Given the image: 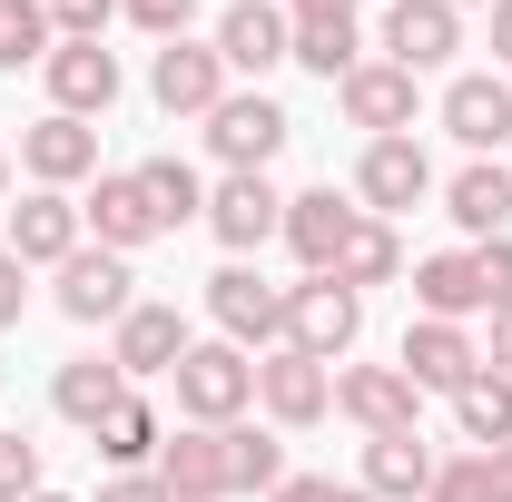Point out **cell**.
<instances>
[{
	"label": "cell",
	"instance_id": "cell-1",
	"mask_svg": "<svg viewBox=\"0 0 512 502\" xmlns=\"http://www.w3.org/2000/svg\"><path fill=\"white\" fill-rule=\"evenodd\" d=\"M168 384H178V414L188 424H247L256 414V355L227 345V335H197Z\"/></svg>",
	"mask_w": 512,
	"mask_h": 502
},
{
	"label": "cell",
	"instance_id": "cell-2",
	"mask_svg": "<svg viewBox=\"0 0 512 502\" xmlns=\"http://www.w3.org/2000/svg\"><path fill=\"white\" fill-rule=\"evenodd\" d=\"M355 335H365V296H355L345 276H296V286H286V345H296V355L345 365Z\"/></svg>",
	"mask_w": 512,
	"mask_h": 502
},
{
	"label": "cell",
	"instance_id": "cell-3",
	"mask_svg": "<svg viewBox=\"0 0 512 502\" xmlns=\"http://www.w3.org/2000/svg\"><path fill=\"white\" fill-rule=\"evenodd\" d=\"M207 237L227 256H256L286 237V188L266 178V168H227L217 188H207Z\"/></svg>",
	"mask_w": 512,
	"mask_h": 502
},
{
	"label": "cell",
	"instance_id": "cell-4",
	"mask_svg": "<svg viewBox=\"0 0 512 502\" xmlns=\"http://www.w3.org/2000/svg\"><path fill=\"white\" fill-rule=\"evenodd\" d=\"M256 414H266L276 434L325 424V414H335V365L296 355V345H266V355H256Z\"/></svg>",
	"mask_w": 512,
	"mask_h": 502
},
{
	"label": "cell",
	"instance_id": "cell-5",
	"mask_svg": "<svg viewBox=\"0 0 512 502\" xmlns=\"http://www.w3.org/2000/svg\"><path fill=\"white\" fill-rule=\"evenodd\" d=\"M207 315H217V335L227 345H286V286H266L256 276V256H227L217 276H207Z\"/></svg>",
	"mask_w": 512,
	"mask_h": 502
},
{
	"label": "cell",
	"instance_id": "cell-6",
	"mask_svg": "<svg viewBox=\"0 0 512 502\" xmlns=\"http://www.w3.org/2000/svg\"><path fill=\"white\" fill-rule=\"evenodd\" d=\"M434 197V158H424V138H365V158H355V207L365 217H414Z\"/></svg>",
	"mask_w": 512,
	"mask_h": 502
},
{
	"label": "cell",
	"instance_id": "cell-7",
	"mask_svg": "<svg viewBox=\"0 0 512 502\" xmlns=\"http://www.w3.org/2000/svg\"><path fill=\"white\" fill-rule=\"evenodd\" d=\"M335 109L365 128V138H414V119H424V79L394 60H355L345 79H335Z\"/></svg>",
	"mask_w": 512,
	"mask_h": 502
},
{
	"label": "cell",
	"instance_id": "cell-8",
	"mask_svg": "<svg viewBox=\"0 0 512 502\" xmlns=\"http://www.w3.org/2000/svg\"><path fill=\"white\" fill-rule=\"evenodd\" d=\"M40 89H50V109H60V119H109V109H119V89H128V69H119V50H109V40H60V50H50V69H40Z\"/></svg>",
	"mask_w": 512,
	"mask_h": 502
},
{
	"label": "cell",
	"instance_id": "cell-9",
	"mask_svg": "<svg viewBox=\"0 0 512 502\" xmlns=\"http://www.w3.org/2000/svg\"><path fill=\"white\" fill-rule=\"evenodd\" d=\"M207 148H217V168H276V148L296 138V119L266 99V89H227L217 109H207Z\"/></svg>",
	"mask_w": 512,
	"mask_h": 502
},
{
	"label": "cell",
	"instance_id": "cell-10",
	"mask_svg": "<svg viewBox=\"0 0 512 502\" xmlns=\"http://www.w3.org/2000/svg\"><path fill=\"white\" fill-rule=\"evenodd\" d=\"M434 119H444L453 148L493 158V148H512V79H503V69H453L444 99H434Z\"/></svg>",
	"mask_w": 512,
	"mask_h": 502
},
{
	"label": "cell",
	"instance_id": "cell-11",
	"mask_svg": "<svg viewBox=\"0 0 512 502\" xmlns=\"http://www.w3.org/2000/svg\"><path fill=\"white\" fill-rule=\"evenodd\" d=\"M335 414L355 434H424V394L404 365H335Z\"/></svg>",
	"mask_w": 512,
	"mask_h": 502
},
{
	"label": "cell",
	"instance_id": "cell-12",
	"mask_svg": "<svg viewBox=\"0 0 512 502\" xmlns=\"http://www.w3.org/2000/svg\"><path fill=\"white\" fill-rule=\"evenodd\" d=\"M79 227H89L109 256H138V247H158V237H168V227H158V207H148V188H138V168H99V178L79 188Z\"/></svg>",
	"mask_w": 512,
	"mask_h": 502
},
{
	"label": "cell",
	"instance_id": "cell-13",
	"mask_svg": "<svg viewBox=\"0 0 512 502\" xmlns=\"http://www.w3.org/2000/svg\"><path fill=\"white\" fill-rule=\"evenodd\" d=\"M394 365L414 375V394H463V384L483 375V345H473V325H444V315H414L404 325V345H394Z\"/></svg>",
	"mask_w": 512,
	"mask_h": 502
},
{
	"label": "cell",
	"instance_id": "cell-14",
	"mask_svg": "<svg viewBox=\"0 0 512 502\" xmlns=\"http://www.w3.org/2000/svg\"><path fill=\"white\" fill-rule=\"evenodd\" d=\"M217 60H227V79H266V69L296 60V30H286V0H227L217 10Z\"/></svg>",
	"mask_w": 512,
	"mask_h": 502
},
{
	"label": "cell",
	"instance_id": "cell-15",
	"mask_svg": "<svg viewBox=\"0 0 512 502\" xmlns=\"http://www.w3.org/2000/svg\"><path fill=\"white\" fill-rule=\"evenodd\" d=\"M20 178H30V188H60V197L89 188V178H99V128L40 109V119L20 128Z\"/></svg>",
	"mask_w": 512,
	"mask_h": 502
},
{
	"label": "cell",
	"instance_id": "cell-16",
	"mask_svg": "<svg viewBox=\"0 0 512 502\" xmlns=\"http://www.w3.org/2000/svg\"><path fill=\"white\" fill-rule=\"evenodd\" d=\"M227 89H237V79H227V60H217V40H158V60H148V99H158L168 119H207Z\"/></svg>",
	"mask_w": 512,
	"mask_h": 502
},
{
	"label": "cell",
	"instance_id": "cell-17",
	"mask_svg": "<svg viewBox=\"0 0 512 502\" xmlns=\"http://www.w3.org/2000/svg\"><path fill=\"white\" fill-rule=\"evenodd\" d=\"M60 286H50V306L69 315V325H119L128 306H138V276H128V256L109 247H79L69 266H50Z\"/></svg>",
	"mask_w": 512,
	"mask_h": 502
},
{
	"label": "cell",
	"instance_id": "cell-18",
	"mask_svg": "<svg viewBox=\"0 0 512 502\" xmlns=\"http://www.w3.org/2000/svg\"><path fill=\"white\" fill-rule=\"evenodd\" d=\"M188 345H197V335H188V315L168 306V296H138V306L109 325V365H119L128 384H138V375H178Z\"/></svg>",
	"mask_w": 512,
	"mask_h": 502
},
{
	"label": "cell",
	"instance_id": "cell-19",
	"mask_svg": "<svg viewBox=\"0 0 512 502\" xmlns=\"http://www.w3.org/2000/svg\"><path fill=\"white\" fill-rule=\"evenodd\" d=\"M355 227H365L355 188H296V197H286V247H296L306 276H335V256H345Z\"/></svg>",
	"mask_w": 512,
	"mask_h": 502
},
{
	"label": "cell",
	"instance_id": "cell-20",
	"mask_svg": "<svg viewBox=\"0 0 512 502\" xmlns=\"http://www.w3.org/2000/svg\"><path fill=\"white\" fill-rule=\"evenodd\" d=\"M375 50L424 79V69H444L453 50H463V10H453V0H384V40Z\"/></svg>",
	"mask_w": 512,
	"mask_h": 502
},
{
	"label": "cell",
	"instance_id": "cell-21",
	"mask_svg": "<svg viewBox=\"0 0 512 502\" xmlns=\"http://www.w3.org/2000/svg\"><path fill=\"white\" fill-rule=\"evenodd\" d=\"M148 473L168 483V502H227V424H178Z\"/></svg>",
	"mask_w": 512,
	"mask_h": 502
},
{
	"label": "cell",
	"instance_id": "cell-22",
	"mask_svg": "<svg viewBox=\"0 0 512 502\" xmlns=\"http://www.w3.org/2000/svg\"><path fill=\"white\" fill-rule=\"evenodd\" d=\"M79 247H89V227H79V197L30 188L20 207H10V256H20V266H69Z\"/></svg>",
	"mask_w": 512,
	"mask_h": 502
},
{
	"label": "cell",
	"instance_id": "cell-23",
	"mask_svg": "<svg viewBox=\"0 0 512 502\" xmlns=\"http://www.w3.org/2000/svg\"><path fill=\"white\" fill-rule=\"evenodd\" d=\"M444 217L483 247V237H503L512 227V158H463L444 178Z\"/></svg>",
	"mask_w": 512,
	"mask_h": 502
},
{
	"label": "cell",
	"instance_id": "cell-24",
	"mask_svg": "<svg viewBox=\"0 0 512 502\" xmlns=\"http://www.w3.org/2000/svg\"><path fill=\"white\" fill-rule=\"evenodd\" d=\"M355 493H375V502H424V493H434V443H424V434H365Z\"/></svg>",
	"mask_w": 512,
	"mask_h": 502
},
{
	"label": "cell",
	"instance_id": "cell-25",
	"mask_svg": "<svg viewBox=\"0 0 512 502\" xmlns=\"http://www.w3.org/2000/svg\"><path fill=\"white\" fill-rule=\"evenodd\" d=\"M119 404H128V375L109 365V355H69L60 375H50V414H60V424H79V434H99Z\"/></svg>",
	"mask_w": 512,
	"mask_h": 502
},
{
	"label": "cell",
	"instance_id": "cell-26",
	"mask_svg": "<svg viewBox=\"0 0 512 502\" xmlns=\"http://www.w3.org/2000/svg\"><path fill=\"white\" fill-rule=\"evenodd\" d=\"M414 315H444V325H473L483 315V266H473V247L414 256Z\"/></svg>",
	"mask_w": 512,
	"mask_h": 502
},
{
	"label": "cell",
	"instance_id": "cell-27",
	"mask_svg": "<svg viewBox=\"0 0 512 502\" xmlns=\"http://www.w3.org/2000/svg\"><path fill=\"white\" fill-rule=\"evenodd\" d=\"M138 188H148V207H158V227H168V237H178V227H207V178H197L178 148L138 158Z\"/></svg>",
	"mask_w": 512,
	"mask_h": 502
},
{
	"label": "cell",
	"instance_id": "cell-28",
	"mask_svg": "<svg viewBox=\"0 0 512 502\" xmlns=\"http://www.w3.org/2000/svg\"><path fill=\"white\" fill-rule=\"evenodd\" d=\"M453 434L473 443V453H503V443H512V375L483 365V375L463 384V394H453Z\"/></svg>",
	"mask_w": 512,
	"mask_h": 502
},
{
	"label": "cell",
	"instance_id": "cell-29",
	"mask_svg": "<svg viewBox=\"0 0 512 502\" xmlns=\"http://www.w3.org/2000/svg\"><path fill=\"white\" fill-rule=\"evenodd\" d=\"M158 443H168V424H158V404H148V394H128L119 414H109V424L89 434V453H109L119 473H148V463H158Z\"/></svg>",
	"mask_w": 512,
	"mask_h": 502
},
{
	"label": "cell",
	"instance_id": "cell-30",
	"mask_svg": "<svg viewBox=\"0 0 512 502\" xmlns=\"http://www.w3.org/2000/svg\"><path fill=\"white\" fill-rule=\"evenodd\" d=\"M60 50V20H50V0H0V69L20 79V69H50Z\"/></svg>",
	"mask_w": 512,
	"mask_h": 502
},
{
	"label": "cell",
	"instance_id": "cell-31",
	"mask_svg": "<svg viewBox=\"0 0 512 502\" xmlns=\"http://www.w3.org/2000/svg\"><path fill=\"white\" fill-rule=\"evenodd\" d=\"M286 483V443L266 424H227V502L237 493H276Z\"/></svg>",
	"mask_w": 512,
	"mask_h": 502
},
{
	"label": "cell",
	"instance_id": "cell-32",
	"mask_svg": "<svg viewBox=\"0 0 512 502\" xmlns=\"http://www.w3.org/2000/svg\"><path fill=\"white\" fill-rule=\"evenodd\" d=\"M335 276H345L355 296H365V286H394V276H404V237H394L384 217H365V227L345 237V256H335Z\"/></svg>",
	"mask_w": 512,
	"mask_h": 502
},
{
	"label": "cell",
	"instance_id": "cell-33",
	"mask_svg": "<svg viewBox=\"0 0 512 502\" xmlns=\"http://www.w3.org/2000/svg\"><path fill=\"white\" fill-rule=\"evenodd\" d=\"M355 60H365V30H355V20H325V30H296V69H316L325 89H335V79H345Z\"/></svg>",
	"mask_w": 512,
	"mask_h": 502
},
{
	"label": "cell",
	"instance_id": "cell-34",
	"mask_svg": "<svg viewBox=\"0 0 512 502\" xmlns=\"http://www.w3.org/2000/svg\"><path fill=\"white\" fill-rule=\"evenodd\" d=\"M30 493H40V443L20 424H0V502H30Z\"/></svg>",
	"mask_w": 512,
	"mask_h": 502
},
{
	"label": "cell",
	"instance_id": "cell-35",
	"mask_svg": "<svg viewBox=\"0 0 512 502\" xmlns=\"http://www.w3.org/2000/svg\"><path fill=\"white\" fill-rule=\"evenodd\" d=\"M424 502H493V483H483V453H453V463H434V493Z\"/></svg>",
	"mask_w": 512,
	"mask_h": 502
},
{
	"label": "cell",
	"instance_id": "cell-36",
	"mask_svg": "<svg viewBox=\"0 0 512 502\" xmlns=\"http://www.w3.org/2000/svg\"><path fill=\"white\" fill-rule=\"evenodd\" d=\"M473 266H483V315H512V237H483Z\"/></svg>",
	"mask_w": 512,
	"mask_h": 502
},
{
	"label": "cell",
	"instance_id": "cell-37",
	"mask_svg": "<svg viewBox=\"0 0 512 502\" xmlns=\"http://www.w3.org/2000/svg\"><path fill=\"white\" fill-rule=\"evenodd\" d=\"M119 10L148 30V40H188V20H197V0H119Z\"/></svg>",
	"mask_w": 512,
	"mask_h": 502
},
{
	"label": "cell",
	"instance_id": "cell-38",
	"mask_svg": "<svg viewBox=\"0 0 512 502\" xmlns=\"http://www.w3.org/2000/svg\"><path fill=\"white\" fill-rule=\"evenodd\" d=\"M50 20H60V40H99L119 20V0H50Z\"/></svg>",
	"mask_w": 512,
	"mask_h": 502
},
{
	"label": "cell",
	"instance_id": "cell-39",
	"mask_svg": "<svg viewBox=\"0 0 512 502\" xmlns=\"http://www.w3.org/2000/svg\"><path fill=\"white\" fill-rule=\"evenodd\" d=\"M20 315H30V266L0 247V335H20Z\"/></svg>",
	"mask_w": 512,
	"mask_h": 502
},
{
	"label": "cell",
	"instance_id": "cell-40",
	"mask_svg": "<svg viewBox=\"0 0 512 502\" xmlns=\"http://www.w3.org/2000/svg\"><path fill=\"white\" fill-rule=\"evenodd\" d=\"M99 502H168V483H158V473H109Z\"/></svg>",
	"mask_w": 512,
	"mask_h": 502
},
{
	"label": "cell",
	"instance_id": "cell-41",
	"mask_svg": "<svg viewBox=\"0 0 512 502\" xmlns=\"http://www.w3.org/2000/svg\"><path fill=\"white\" fill-rule=\"evenodd\" d=\"M266 502H345V483H325V473H286Z\"/></svg>",
	"mask_w": 512,
	"mask_h": 502
},
{
	"label": "cell",
	"instance_id": "cell-42",
	"mask_svg": "<svg viewBox=\"0 0 512 502\" xmlns=\"http://www.w3.org/2000/svg\"><path fill=\"white\" fill-rule=\"evenodd\" d=\"M325 20H355V0H286V30H325Z\"/></svg>",
	"mask_w": 512,
	"mask_h": 502
},
{
	"label": "cell",
	"instance_id": "cell-43",
	"mask_svg": "<svg viewBox=\"0 0 512 502\" xmlns=\"http://www.w3.org/2000/svg\"><path fill=\"white\" fill-rule=\"evenodd\" d=\"M483 365H493V375H512V315H493V345H483Z\"/></svg>",
	"mask_w": 512,
	"mask_h": 502
},
{
	"label": "cell",
	"instance_id": "cell-44",
	"mask_svg": "<svg viewBox=\"0 0 512 502\" xmlns=\"http://www.w3.org/2000/svg\"><path fill=\"white\" fill-rule=\"evenodd\" d=\"M483 483H493V502H512V443H503V453H483Z\"/></svg>",
	"mask_w": 512,
	"mask_h": 502
},
{
	"label": "cell",
	"instance_id": "cell-45",
	"mask_svg": "<svg viewBox=\"0 0 512 502\" xmlns=\"http://www.w3.org/2000/svg\"><path fill=\"white\" fill-rule=\"evenodd\" d=\"M493 69H512V0H493Z\"/></svg>",
	"mask_w": 512,
	"mask_h": 502
},
{
	"label": "cell",
	"instance_id": "cell-46",
	"mask_svg": "<svg viewBox=\"0 0 512 502\" xmlns=\"http://www.w3.org/2000/svg\"><path fill=\"white\" fill-rule=\"evenodd\" d=\"M10 188H20V158H10V148H0V207H10Z\"/></svg>",
	"mask_w": 512,
	"mask_h": 502
},
{
	"label": "cell",
	"instance_id": "cell-47",
	"mask_svg": "<svg viewBox=\"0 0 512 502\" xmlns=\"http://www.w3.org/2000/svg\"><path fill=\"white\" fill-rule=\"evenodd\" d=\"M30 502H79V493H50V483H40V493H30Z\"/></svg>",
	"mask_w": 512,
	"mask_h": 502
},
{
	"label": "cell",
	"instance_id": "cell-48",
	"mask_svg": "<svg viewBox=\"0 0 512 502\" xmlns=\"http://www.w3.org/2000/svg\"><path fill=\"white\" fill-rule=\"evenodd\" d=\"M453 10H493V0H453Z\"/></svg>",
	"mask_w": 512,
	"mask_h": 502
},
{
	"label": "cell",
	"instance_id": "cell-49",
	"mask_svg": "<svg viewBox=\"0 0 512 502\" xmlns=\"http://www.w3.org/2000/svg\"><path fill=\"white\" fill-rule=\"evenodd\" d=\"M345 502H375V493H355V483H345Z\"/></svg>",
	"mask_w": 512,
	"mask_h": 502
}]
</instances>
